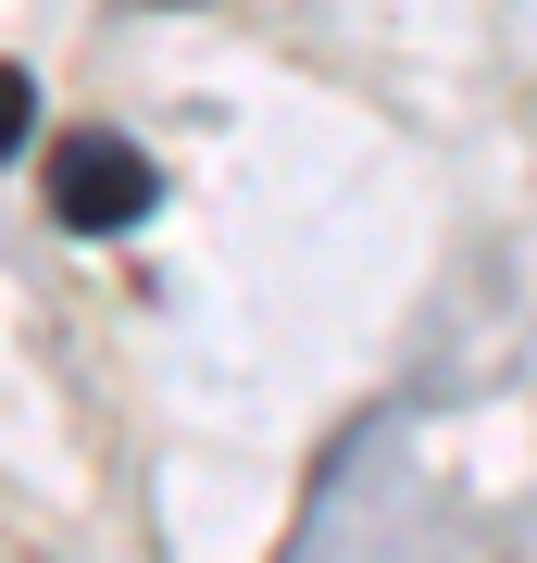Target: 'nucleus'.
I'll list each match as a JSON object with an SVG mask.
<instances>
[{"instance_id": "nucleus-1", "label": "nucleus", "mask_w": 537, "mask_h": 563, "mask_svg": "<svg viewBox=\"0 0 537 563\" xmlns=\"http://www.w3.org/2000/svg\"><path fill=\"white\" fill-rule=\"evenodd\" d=\"M150 201H163L150 151H125V139H63L51 151V213L76 225V239H125Z\"/></svg>"}, {"instance_id": "nucleus-2", "label": "nucleus", "mask_w": 537, "mask_h": 563, "mask_svg": "<svg viewBox=\"0 0 537 563\" xmlns=\"http://www.w3.org/2000/svg\"><path fill=\"white\" fill-rule=\"evenodd\" d=\"M25 125H38V88H25V76H0V151H25Z\"/></svg>"}]
</instances>
